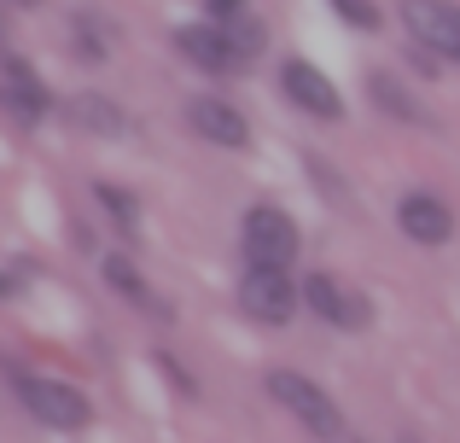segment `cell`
Returning a JSON list of instances; mask_svg holds the SVG:
<instances>
[{
  "mask_svg": "<svg viewBox=\"0 0 460 443\" xmlns=\"http://www.w3.org/2000/svg\"><path fill=\"white\" fill-rule=\"evenodd\" d=\"M23 6H35V0H23Z\"/></svg>",
  "mask_w": 460,
  "mask_h": 443,
  "instance_id": "obj_20",
  "label": "cell"
},
{
  "mask_svg": "<svg viewBox=\"0 0 460 443\" xmlns=\"http://www.w3.org/2000/svg\"><path fill=\"white\" fill-rule=\"evenodd\" d=\"M402 23L420 47L460 58V6L455 0H402Z\"/></svg>",
  "mask_w": 460,
  "mask_h": 443,
  "instance_id": "obj_5",
  "label": "cell"
},
{
  "mask_svg": "<svg viewBox=\"0 0 460 443\" xmlns=\"http://www.w3.org/2000/svg\"><path fill=\"white\" fill-rule=\"evenodd\" d=\"M100 199H105V210H111L123 227H135V199H128L123 187H100Z\"/></svg>",
  "mask_w": 460,
  "mask_h": 443,
  "instance_id": "obj_17",
  "label": "cell"
},
{
  "mask_svg": "<svg viewBox=\"0 0 460 443\" xmlns=\"http://www.w3.org/2000/svg\"><path fill=\"white\" fill-rule=\"evenodd\" d=\"M187 123L199 128L204 140H216V146H234V152L251 146V123L227 100H210V93H204V100H187Z\"/></svg>",
  "mask_w": 460,
  "mask_h": 443,
  "instance_id": "obj_9",
  "label": "cell"
},
{
  "mask_svg": "<svg viewBox=\"0 0 460 443\" xmlns=\"http://www.w3.org/2000/svg\"><path fill=\"white\" fill-rule=\"evenodd\" d=\"M396 222H402V234L414 239V245H443V239L455 234V217L443 199L431 193H408L402 205H396Z\"/></svg>",
  "mask_w": 460,
  "mask_h": 443,
  "instance_id": "obj_10",
  "label": "cell"
},
{
  "mask_svg": "<svg viewBox=\"0 0 460 443\" xmlns=\"http://www.w3.org/2000/svg\"><path fill=\"white\" fill-rule=\"evenodd\" d=\"M76 53H82V58H93V65L111 53V30H105L93 12H76Z\"/></svg>",
  "mask_w": 460,
  "mask_h": 443,
  "instance_id": "obj_14",
  "label": "cell"
},
{
  "mask_svg": "<svg viewBox=\"0 0 460 443\" xmlns=\"http://www.w3.org/2000/svg\"><path fill=\"white\" fill-rule=\"evenodd\" d=\"M239 239H245V262L251 269H286V262L297 257V222L286 217L280 205H251Z\"/></svg>",
  "mask_w": 460,
  "mask_h": 443,
  "instance_id": "obj_1",
  "label": "cell"
},
{
  "mask_svg": "<svg viewBox=\"0 0 460 443\" xmlns=\"http://www.w3.org/2000/svg\"><path fill=\"white\" fill-rule=\"evenodd\" d=\"M304 304L314 309L321 321H332V327H367V297L361 292H349L338 274H309L304 280Z\"/></svg>",
  "mask_w": 460,
  "mask_h": 443,
  "instance_id": "obj_7",
  "label": "cell"
},
{
  "mask_svg": "<svg viewBox=\"0 0 460 443\" xmlns=\"http://www.w3.org/2000/svg\"><path fill=\"white\" fill-rule=\"evenodd\" d=\"M338 12H344V23H356V30H379V12H373V0H332Z\"/></svg>",
  "mask_w": 460,
  "mask_h": 443,
  "instance_id": "obj_16",
  "label": "cell"
},
{
  "mask_svg": "<svg viewBox=\"0 0 460 443\" xmlns=\"http://www.w3.org/2000/svg\"><path fill=\"white\" fill-rule=\"evenodd\" d=\"M227 35H234L239 58H251V53H257V47H262V30H257V23H251V18H234V30H227Z\"/></svg>",
  "mask_w": 460,
  "mask_h": 443,
  "instance_id": "obj_18",
  "label": "cell"
},
{
  "mask_svg": "<svg viewBox=\"0 0 460 443\" xmlns=\"http://www.w3.org/2000/svg\"><path fill=\"white\" fill-rule=\"evenodd\" d=\"M280 88H286V100L304 105L309 117H326V123H338V117H344L338 88H332V82H326L314 65H304V58H286V65H280Z\"/></svg>",
  "mask_w": 460,
  "mask_h": 443,
  "instance_id": "obj_8",
  "label": "cell"
},
{
  "mask_svg": "<svg viewBox=\"0 0 460 443\" xmlns=\"http://www.w3.org/2000/svg\"><path fill=\"white\" fill-rule=\"evenodd\" d=\"M175 47L199 70H210V76H234V70L245 65V58H239V47H234V35H227L222 23H181V30H175Z\"/></svg>",
  "mask_w": 460,
  "mask_h": 443,
  "instance_id": "obj_6",
  "label": "cell"
},
{
  "mask_svg": "<svg viewBox=\"0 0 460 443\" xmlns=\"http://www.w3.org/2000/svg\"><path fill=\"white\" fill-rule=\"evenodd\" d=\"M367 93L385 105L391 117H402V123H420V105H414V93L402 88V82L391 76V70H379V76H367Z\"/></svg>",
  "mask_w": 460,
  "mask_h": 443,
  "instance_id": "obj_13",
  "label": "cell"
},
{
  "mask_svg": "<svg viewBox=\"0 0 460 443\" xmlns=\"http://www.w3.org/2000/svg\"><path fill=\"white\" fill-rule=\"evenodd\" d=\"M269 397L280 403V409H292L297 421H304V432H314V438H344V414H338V403L326 397L314 379H304V374H269Z\"/></svg>",
  "mask_w": 460,
  "mask_h": 443,
  "instance_id": "obj_2",
  "label": "cell"
},
{
  "mask_svg": "<svg viewBox=\"0 0 460 443\" xmlns=\"http://www.w3.org/2000/svg\"><path fill=\"white\" fill-rule=\"evenodd\" d=\"M18 397H23V409H30L35 421H47L53 432H82V426L93 421L88 397H82L76 385H65V379H30V374H23Z\"/></svg>",
  "mask_w": 460,
  "mask_h": 443,
  "instance_id": "obj_3",
  "label": "cell"
},
{
  "mask_svg": "<svg viewBox=\"0 0 460 443\" xmlns=\"http://www.w3.org/2000/svg\"><path fill=\"white\" fill-rule=\"evenodd\" d=\"M105 280H111V286H117V292H123V297H135V304H152V292H146V280H140V274H135V269H128V262H123V257H105Z\"/></svg>",
  "mask_w": 460,
  "mask_h": 443,
  "instance_id": "obj_15",
  "label": "cell"
},
{
  "mask_svg": "<svg viewBox=\"0 0 460 443\" xmlns=\"http://www.w3.org/2000/svg\"><path fill=\"white\" fill-rule=\"evenodd\" d=\"M6 105H12V117H18V123H35V117L47 111V88L35 82L30 58H18V53L6 58Z\"/></svg>",
  "mask_w": 460,
  "mask_h": 443,
  "instance_id": "obj_11",
  "label": "cell"
},
{
  "mask_svg": "<svg viewBox=\"0 0 460 443\" xmlns=\"http://www.w3.org/2000/svg\"><path fill=\"white\" fill-rule=\"evenodd\" d=\"M239 6H245V0H204L210 23H227V18H239Z\"/></svg>",
  "mask_w": 460,
  "mask_h": 443,
  "instance_id": "obj_19",
  "label": "cell"
},
{
  "mask_svg": "<svg viewBox=\"0 0 460 443\" xmlns=\"http://www.w3.org/2000/svg\"><path fill=\"white\" fill-rule=\"evenodd\" d=\"M65 117L76 128H88V135H123V111H117L105 93H76V100L65 105Z\"/></svg>",
  "mask_w": 460,
  "mask_h": 443,
  "instance_id": "obj_12",
  "label": "cell"
},
{
  "mask_svg": "<svg viewBox=\"0 0 460 443\" xmlns=\"http://www.w3.org/2000/svg\"><path fill=\"white\" fill-rule=\"evenodd\" d=\"M297 304H304V286L286 280V269H245V280H239V309H245L251 321L286 327Z\"/></svg>",
  "mask_w": 460,
  "mask_h": 443,
  "instance_id": "obj_4",
  "label": "cell"
}]
</instances>
